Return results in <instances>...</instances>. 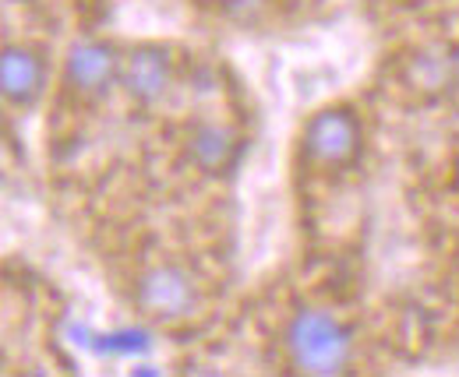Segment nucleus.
<instances>
[{"mask_svg":"<svg viewBox=\"0 0 459 377\" xmlns=\"http://www.w3.org/2000/svg\"><path fill=\"white\" fill-rule=\"evenodd\" d=\"M283 353L297 374H346L353 364V331L325 307H300L283 328Z\"/></svg>","mask_w":459,"mask_h":377,"instance_id":"nucleus-1","label":"nucleus"},{"mask_svg":"<svg viewBox=\"0 0 459 377\" xmlns=\"http://www.w3.org/2000/svg\"><path fill=\"white\" fill-rule=\"evenodd\" d=\"M134 307L160 324H180L187 321L202 307V286L184 265H152L138 275L134 282Z\"/></svg>","mask_w":459,"mask_h":377,"instance_id":"nucleus-2","label":"nucleus"},{"mask_svg":"<svg viewBox=\"0 0 459 377\" xmlns=\"http://www.w3.org/2000/svg\"><path fill=\"white\" fill-rule=\"evenodd\" d=\"M364 141L360 116L350 107H322L315 109L300 131V152L318 169H343L357 159Z\"/></svg>","mask_w":459,"mask_h":377,"instance_id":"nucleus-3","label":"nucleus"},{"mask_svg":"<svg viewBox=\"0 0 459 377\" xmlns=\"http://www.w3.org/2000/svg\"><path fill=\"white\" fill-rule=\"evenodd\" d=\"M120 60H124V54L114 43H103V39L71 43L64 54V67H60L64 92L82 99V103L103 99L114 85H120Z\"/></svg>","mask_w":459,"mask_h":377,"instance_id":"nucleus-4","label":"nucleus"},{"mask_svg":"<svg viewBox=\"0 0 459 377\" xmlns=\"http://www.w3.org/2000/svg\"><path fill=\"white\" fill-rule=\"evenodd\" d=\"M173 85V56L160 43L131 47L120 60V89L138 107H156Z\"/></svg>","mask_w":459,"mask_h":377,"instance_id":"nucleus-5","label":"nucleus"},{"mask_svg":"<svg viewBox=\"0 0 459 377\" xmlns=\"http://www.w3.org/2000/svg\"><path fill=\"white\" fill-rule=\"evenodd\" d=\"M47 78H50L47 56L36 47H25V43H7L4 47V54H0V92H4L7 107L32 109L47 92Z\"/></svg>","mask_w":459,"mask_h":377,"instance_id":"nucleus-6","label":"nucleus"},{"mask_svg":"<svg viewBox=\"0 0 459 377\" xmlns=\"http://www.w3.org/2000/svg\"><path fill=\"white\" fill-rule=\"evenodd\" d=\"M184 149H187V159L202 173H227L240 156V134L220 120H198L187 131Z\"/></svg>","mask_w":459,"mask_h":377,"instance_id":"nucleus-7","label":"nucleus"},{"mask_svg":"<svg viewBox=\"0 0 459 377\" xmlns=\"http://www.w3.org/2000/svg\"><path fill=\"white\" fill-rule=\"evenodd\" d=\"M453 56L438 54H424L410 60V71H406V85H420V89H446L453 81Z\"/></svg>","mask_w":459,"mask_h":377,"instance_id":"nucleus-8","label":"nucleus"},{"mask_svg":"<svg viewBox=\"0 0 459 377\" xmlns=\"http://www.w3.org/2000/svg\"><path fill=\"white\" fill-rule=\"evenodd\" d=\"M216 7L237 25H262L273 11V0H216Z\"/></svg>","mask_w":459,"mask_h":377,"instance_id":"nucleus-9","label":"nucleus"},{"mask_svg":"<svg viewBox=\"0 0 459 377\" xmlns=\"http://www.w3.org/2000/svg\"><path fill=\"white\" fill-rule=\"evenodd\" d=\"M453 184H456V191H459V156H456V162H453Z\"/></svg>","mask_w":459,"mask_h":377,"instance_id":"nucleus-10","label":"nucleus"}]
</instances>
